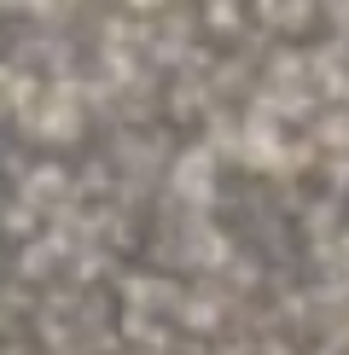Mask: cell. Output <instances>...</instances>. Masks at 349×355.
<instances>
[]
</instances>
